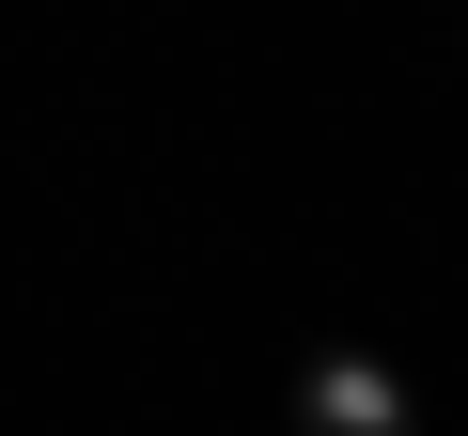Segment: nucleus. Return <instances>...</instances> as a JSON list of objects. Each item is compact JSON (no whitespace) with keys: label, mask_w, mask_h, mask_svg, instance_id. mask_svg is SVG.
Segmentation results:
<instances>
[{"label":"nucleus","mask_w":468,"mask_h":436,"mask_svg":"<svg viewBox=\"0 0 468 436\" xmlns=\"http://www.w3.org/2000/svg\"><path fill=\"white\" fill-rule=\"evenodd\" d=\"M282 420H297V436H421V389H406L375 343H313L297 389H282Z\"/></svg>","instance_id":"nucleus-1"}]
</instances>
